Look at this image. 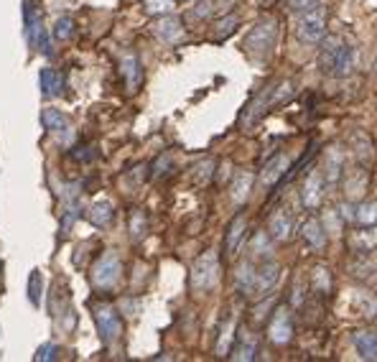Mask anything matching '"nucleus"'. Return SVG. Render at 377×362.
I'll list each match as a JSON object with an SVG mask.
<instances>
[{"label": "nucleus", "mask_w": 377, "mask_h": 362, "mask_svg": "<svg viewBox=\"0 0 377 362\" xmlns=\"http://www.w3.org/2000/svg\"><path fill=\"white\" fill-rule=\"evenodd\" d=\"M354 222L359 227H370V225H377V201H362L354 209Z\"/></svg>", "instance_id": "7c9ffc66"}, {"label": "nucleus", "mask_w": 377, "mask_h": 362, "mask_svg": "<svg viewBox=\"0 0 377 362\" xmlns=\"http://www.w3.org/2000/svg\"><path fill=\"white\" fill-rule=\"evenodd\" d=\"M20 11H23V31H26L28 46L49 56L51 54V41H49L47 28H44V6H41V0H23Z\"/></svg>", "instance_id": "f03ea898"}, {"label": "nucleus", "mask_w": 377, "mask_h": 362, "mask_svg": "<svg viewBox=\"0 0 377 362\" xmlns=\"http://www.w3.org/2000/svg\"><path fill=\"white\" fill-rule=\"evenodd\" d=\"M342 46V39L339 36H326L324 44H321V56H319V64H321V72L331 74V64L337 59V51Z\"/></svg>", "instance_id": "cd10ccee"}, {"label": "nucleus", "mask_w": 377, "mask_h": 362, "mask_svg": "<svg viewBox=\"0 0 377 362\" xmlns=\"http://www.w3.org/2000/svg\"><path fill=\"white\" fill-rule=\"evenodd\" d=\"M324 174H321V168H311L309 176L304 181V189H301V201H304L306 209H316L321 207V201H324Z\"/></svg>", "instance_id": "f8f14e48"}, {"label": "nucleus", "mask_w": 377, "mask_h": 362, "mask_svg": "<svg viewBox=\"0 0 377 362\" xmlns=\"http://www.w3.org/2000/svg\"><path fill=\"white\" fill-rule=\"evenodd\" d=\"M280 281V266L271 258H265L263 263L245 261L237 266L235 273V289L245 299H263L271 294Z\"/></svg>", "instance_id": "f257e3e1"}, {"label": "nucleus", "mask_w": 377, "mask_h": 362, "mask_svg": "<svg viewBox=\"0 0 377 362\" xmlns=\"http://www.w3.org/2000/svg\"><path fill=\"white\" fill-rule=\"evenodd\" d=\"M148 235V217L143 209H132L130 212V237L135 242H140Z\"/></svg>", "instance_id": "2f4dec72"}, {"label": "nucleus", "mask_w": 377, "mask_h": 362, "mask_svg": "<svg viewBox=\"0 0 377 362\" xmlns=\"http://www.w3.org/2000/svg\"><path fill=\"white\" fill-rule=\"evenodd\" d=\"M301 235H304V240L309 242V248H314V250L326 248V227H324V222L316 220V217H311V220L304 222Z\"/></svg>", "instance_id": "4be33fe9"}, {"label": "nucleus", "mask_w": 377, "mask_h": 362, "mask_svg": "<svg viewBox=\"0 0 377 362\" xmlns=\"http://www.w3.org/2000/svg\"><path fill=\"white\" fill-rule=\"evenodd\" d=\"M74 34H77V20H74L72 15H61V18H56V23H54V39L69 41Z\"/></svg>", "instance_id": "473e14b6"}, {"label": "nucleus", "mask_w": 377, "mask_h": 362, "mask_svg": "<svg viewBox=\"0 0 377 362\" xmlns=\"http://www.w3.org/2000/svg\"><path fill=\"white\" fill-rule=\"evenodd\" d=\"M304 289H306L304 281H293V304H296V306L304 304Z\"/></svg>", "instance_id": "79ce46f5"}, {"label": "nucleus", "mask_w": 377, "mask_h": 362, "mask_svg": "<svg viewBox=\"0 0 377 362\" xmlns=\"http://www.w3.org/2000/svg\"><path fill=\"white\" fill-rule=\"evenodd\" d=\"M364 189H367V174L359 176V184H357V174H352L350 184H347V192H350V196H359V194H364Z\"/></svg>", "instance_id": "ea45409f"}, {"label": "nucleus", "mask_w": 377, "mask_h": 362, "mask_svg": "<svg viewBox=\"0 0 377 362\" xmlns=\"http://www.w3.org/2000/svg\"><path fill=\"white\" fill-rule=\"evenodd\" d=\"M153 34L159 36L161 41H166V44H176V41H181V36H184V23H181V18H176V15H161L156 23H153Z\"/></svg>", "instance_id": "dca6fc26"}, {"label": "nucleus", "mask_w": 377, "mask_h": 362, "mask_svg": "<svg viewBox=\"0 0 377 362\" xmlns=\"http://www.w3.org/2000/svg\"><path fill=\"white\" fill-rule=\"evenodd\" d=\"M375 80H377V59H375Z\"/></svg>", "instance_id": "37998d69"}, {"label": "nucleus", "mask_w": 377, "mask_h": 362, "mask_svg": "<svg viewBox=\"0 0 377 362\" xmlns=\"http://www.w3.org/2000/svg\"><path fill=\"white\" fill-rule=\"evenodd\" d=\"M342 168H345L342 154H339L337 148H329L324 156V171H321L326 184H337V181L342 179Z\"/></svg>", "instance_id": "b1692460"}, {"label": "nucleus", "mask_w": 377, "mask_h": 362, "mask_svg": "<svg viewBox=\"0 0 377 362\" xmlns=\"http://www.w3.org/2000/svg\"><path fill=\"white\" fill-rule=\"evenodd\" d=\"M316 3L319 0H288V11H291V13H304V11L314 8Z\"/></svg>", "instance_id": "a19ab883"}, {"label": "nucleus", "mask_w": 377, "mask_h": 362, "mask_svg": "<svg viewBox=\"0 0 377 362\" xmlns=\"http://www.w3.org/2000/svg\"><path fill=\"white\" fill-rule=\"evenodd\" d=\"M120 275H123V261L115 250H107L92 266V286L97 291H110L113 286H118Z\"/></svg>", "instance_id": "0eeeda50"}, {"label": "nucleus", "mask_w": 377, "mask_h": 362, "mask_svg": "<svg viewBox=\"0 0 377 362\" xmlns=\"http://www.w3.org/2000/svg\"><path fill=\"white\" fill-rule=\"evenodd\" d=\"M39 87H41V94H44V97H56V94L61 92V74L51 67L41 69Z\"/></svg>", "instance_id": "a878e982"}, {"label": "nucleus", "mask_w": 377, "mask_h": 362, "mask_svg": "<svg viewBox=\"0 0 377 362\" xmlns=\"http://www.w3.org/2000/svg\"><path fill=\"white\" fill-rule=\"evenodd\" d=\"M311 291L319 296H329L331 291V273L326 266H316L311 270Z\"/></svg>", "instance_id": "c756f323"}, {"label": "nucleus", "mask_w": 377, "mask_h": 362, "mask_svg": "<svg viewBox=\"0 0 377 362\" xmlns=\"http://www.w3.org/2000/svg\"><path fill=\"white\" fill-rule=\"evenodd\" d=\"M219 255L217 250H206L194 261L192 266V275H189V286H192L194 294H209L219 283Z\"/></svg>", "instance_id": "20e7f679"}, {"label": "nucleus", "mask_w": 377, "mask_h": 362, "mask_svg": "<svg viewBox=\"0 0 377 362\" xmlns=\"http://www.w3.org/2000/svg\"><path fill=\"white\" fill-rule=\"evenodd\" d=\"M296 36L306 44H316L326 36V8L314 6L296 20Z\"/></svg>", "instance_id": "6e6552de"}, {"label": "nucleus", "mask_w": 377, "mask_h": 362, "mask_svg": "<svg viewBox=\"0 0 377 362\" xmlns=\"http://www.w3.org/2000/svg\"><path fill=\"white\" fill-rule=\"evenodd\" d=\"M113 217H115V207L107 199L92 201V204H89V209H87V220L92 222L94 227H99V230L107 227V225L113 222Z\"/></svg>", "instance_id": "5701e85b"}, {"label": "nucleus", "mask_w": 377, "mask_h": 362, "mask_svg": "<svg viewBox=\"0 0 377 362\" xmlns=\"http://www.w3.org/2000/svg\"><path fill=\"white\" fill-rule=\"evenodd\" d=\"M271 108V85L268 87L260 89L255 97H252V102L247 105L245 110H242V118H240V127H245V130H250V127H255L260 120L265 118V113Z\"/></svg>", "instance_id": "9b49d317"}, {"label": "nucleus", "mask_w": 377, "mask_h": 362, "mask_svg": "<svg viewBox=\"0 0 377 362\" xmlns=\"http://www.w3.org/2000/svg\"><path fill=\"white\" fill-rule=\"evenodd\" d=\"M268 339L276 347H283L293 339V316L288 306H278L273 311L271 322H268Z\"/></svg>", "instance_id": "1a4fd4ad"}, {"label": "nucleus", "mask_w": 377, "mask_h": 362, "mask_svg": "<svg viewBox=\"0 0 377 362\" xmlns=\"http://www.w3.org/2000/svg\"><path fill=\"white\" fill-rule=\"evenodd\" d=\"M352 342H354L362 360H370V362L377 360V332H372V329H357L352 335Z\"/></svg>", "instance_id": "6ab92c4d"}, {"label": "nucleus", "mask_w": 377, "mask_h": 362, "mask_svg": "<svg viewBox=\"0 0 377 362\" xmlns=\"http://www.w3.org/2000/svg\"><path fill=\"white\" fill-rule=\"evenodd\" d=\"M41 296H44V275L36 268L28 275V301H31V306H41Z\"/></svg>", "instance_id": "72a5a7b5"}, {"label": "nucleus", "mask_w": 377, "mask_h": 362, "mask_svg": "<svg viewBox=\"0 0 377 362\" xmlns=\"http://www.w3.org/2000/svg\"><path fill=\"white\" fill-rule=\"evenodd\" d=\"M250 250H252V255H265V258H268V253H271V235L258 232V235L252 237Z\"/></svg>", "instance_id": "e433bc0d"}, {"label": "nucleus", "mask_w": 377, "mask_h": 362, "mask_svg": "<svg viewBox=\"0 0 377 362\" xmlns=\"http://www.w3.org/2000/svg\"><path fill=\"white\" fill-rule=\"evenodd\" d=\"M245 230H247V217L245 215H237L235 220L230 222L227 235H225V253L230 255V258L240 250V242L245 240Z\"/></svg>", "instance_id": "aec40b11"}, {"label": "nucleus", "mask_w": 377, "mask_h": 362, "mask_svg": "<svg viewBox=\"0 0 377 362\" xmlns=\"http://www.w3.org/2000/svg\"><path fill=\"white\" fill-rule=\"evenodd\" d=\"M230 357L232 360H240V362L255 360V357H258V335H252L250 329H242V332L235 337Z\"/></svg>", "instance_id": "2eb2a0df"}, {"label": "nucleus", "mask_w": 377, "mask_h": 362, "mask_svg": "<svg viewBox=\"0 0 377 362\" xmlns=\"http://www.w3.org/2000/svg\"><path fill=\"white\" fill-rule=\"evenodd\" d=\"M235 332H237V322H235V316H230L225 322V327L219 329V339H217V357H230L232 352V344H235Z\"/></svg>", "instance_id": "393cba45"}, {"label": "nucleus", "mask_w": 377, "mask_h": 362, "mask_svg": "<svg viewBox=\"0 0 377 362\" xmlns=\"http://www.w3.org/2000/svg\"><path fill=\"white\" fill-rule=\"evenodd\" d=\"M357 46H352V44H342L337 51V59L331 64V74L334 77H350L354 69H357Z\"/></svg>", "instance_id": "f3484780"}, {"label": "nucleus", "mask_w": 377, "mask_h": 362, "mask_svg": "<svg viewBox=\"0 0 377 362\" xmlns=\"http://www.w3.org/2000/svg\"><path fill=\"white\" fill-rule=\"evenodd\" d=\"M285 171H291V158H288L285 154L273 156L271 161L265 163L263 174H260V184H263L265 189L276 187L278 181L285 179Z\"/></svg>", "instance_id": "4468645a"}, {"label": "nucleus", "mask_w": 377, "mask_h": 362, "mask_svg": "<svg viewBox=\"0 0 377 362\" xmlns=\"http://www.w3.org/2000/svg\"><path fill=\"white\" fill-rule=\"evenodd\" d=\"M171 0H146V11L153 15H166L171 13Z\"/></svg>", "instance_id": "58836bf2"}, {"label": "nucleus", "mask_w": 377, "mask_h": 362, "mask_svg": "<svg viewBox=\"0 0 377 362\" xmlns=\"http://www.w3.org/2000/svg\"><path fill=\"white\" fill-rule=\"evenodd\" d=\"M120 72H123V80L128 85V92H135L143 82V69H140V59L135 54H123L120 59Z\"/></svg>", "instance_id": "a211bd4d"}, {"label": "nucleus", "mask_w": 377, "mask_h": 362, "mask_svg": "<svg viewBox=\"0 0 377 362\" xmlns=\"http://www.w3.org/2000/svg\"><path fill=\"white\" fill-rule=\"evenodd\" d=\"M352 248L357 253H370L372 248H377V225L357 230V235H352Z\"/></svg>", "instance_id": "c85d7f7f"}, {"label": "nucleus", "mask_w": 377, "mask_h": 362, "mask_svg": "<svg viewBox=\"0 0 377 362\" xmlns=\"http://www.w3.org/2000/svg\"><path fill=\"white\" fill-rule=\"evenodd\" d=\"M61 349L56 347V344H41L39 349H36V355H33V360L39 362H49V360H59Z\"/></svg>", "instance_id": "4c0bfd02"}, {"label": "nucleus", "mask_w": 377, "mask_h": 362, "mask_svg": "<svg viewBox=\"0 0 377 362\" xmlns=\"http://www.w3.org/2000/svg\"><path fill=\"white\" fill-rule=\"evenodd\" d=\"M89 311H92L94 327H97V335L102 339V344H115L123 337V319H120V311L113 306L110 301H89Z\"/></svg>", "instance_id": "39448f33"}, {"label": "nucleus", "mask_w": 377, "mask_h": 362, "mask_svg": "<svg viewBox=\"0 0 377 362\" xmlns=\"http://www.w3.org/2000/svg\"><path fill=\"white\" fill-rule=\"evenodd\" d=\"M214 11H217L214 0H199L197 6H194V11L189 13V18H192V20H204V18H209V15H214Z\"/></svg>", "instance_id": "c9c22d12"}, {"label": "nucleus", "mask_w": 377, "mask_h": 362, "mask_svg": "<svg viewBox=\"0 0 377 362\" xmlns=\"http://www.w3.org/2000/svg\"><path fill=\"white\" fill-rule=\"evenodd\" d=\"M293 94H296V82L293 80H283L278 85H271V108H280L285 102H291Z\"/></svg>", "instance_id": "bb28decb"}, {"label": "nucleus", "mask_w": 377, "mask_h": 362, "mask_svg": "<svg viewBox=\"0 0 377 362\" xmlns=\"http://www.w3.org/2000/svg\"><path fill=\"white\" fill-rule=\"evenodd\" d=\"M49 308H51L54 324H56V327H59L64 335H72L74 329H77V311H74L69 286H66L61 278L54 283L51 299H49Z\"/></svg>", "instance_id": "423d86ee"}, {"label": "nucleus", "mask_w": 377, "mask_h": 362, "mask_svg": "<svg viewBox=\"0 0 377 362\" xmlns=\"http://www.w3.org/2000/svg\"><path fill=\"white\" fill-rule=\"evenodd\" d=\"M252 184H255V176H252L250 171H240V174L232 176V184H230L232 201H235V204H245L252 192Z\"/></svg>", "instance_id": "412c9836"}, {"label": "nucleus", "mask_w": 377, "mask_h": 362, "mask_svg": "<svg viewBox=\"0 0 377 362\" xmlns=\"http://www.w3.org/2000/svg\"><path fill=\"white\" fill-rule=\"evenodd\" d=\"M41 123H44V127H47L49 133L56 135V138H59L64 146H69V143L74 141V125H72V120H69V118L61 113V110L44 108V110H41Z\"/></svg>", "instance_id": "9d476101"}, {"label": "nucleus", "mask_w": 377, "mask_h": 362, "mask_svg": "<svg viewBox=\"0 0 377 362\" xmlns=\"http://www.w3.org/2000/svg\"><path fill=\"white\" fill-rule=\"evenodd\" d=\"M278 44V20L263 18L250 28L242 39V49L245 54L255 56V59H268L273 54V49Z\"/></svg>", "instance_id": "7ed1b4c3"}, {"label": "nucleus", "mask_w": 377, "mask_h": 362, "mask_svg": "<svg viewBox=\"0 0 377 362\" xmlns=\"http://www.w3.org/2000/svg\"><path fill=\"white\" fill-rule=\"evenodd\" d=\"M0 268H3V266H0Z\"/></svg>", "instance_id": "c03bdc74"}, {"label": "nucleus", "mask_w": 377, "mask_h": 362, "mask_svg": "<svg viewBox=\"0 0 377 362\" xmlns=\"http://www.w3.org/2000/svg\"><path fill=\"white\" fill-rule=\"evenodd\" d=\"M293 230H296V220H293V212L288 207L276 209L271 215V220H268V235L276 242L291 240Z\"/></svg>", "instance_id": "ddd939ff"}, {"label": "nucleus", "mask_w": 377, "mask_h": 362, "mask_svg": "<svg viewBox=\"0 0 377 362\" xmlns=\"http://www.w3.org/2000/svg\"><path fill=\"white\" fill-rule=\"evenodd\" d=\"M237 26H240V18H237V15H235V13L227 15L225 20H219V23H217V31H214V41L227 39V36H230Z\"/></svg>", "instance_id": "f704fd0d"}]
</instances>
